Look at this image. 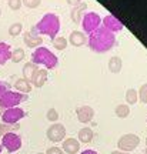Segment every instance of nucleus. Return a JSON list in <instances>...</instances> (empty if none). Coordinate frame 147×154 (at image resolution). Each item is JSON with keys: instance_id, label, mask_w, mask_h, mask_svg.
Instances as JSON below:
<instances>
[{"instance_id": "1", "label": "nucleus", "mask_w": 147, "mask_h": 154, "mask_svg": "<svg viewBox=\"0 0 147 154\" xmlns=\"http://www.w3.org/2000/svg\"><path fill=\"white\" fill-rule=\"evenodd\" d=\"M116 44V36L106 27L100 26L89 36V46L96 53H106Z\"/></svg>"}, {"instance_id": "2", "label": "nucleus", "mask_w": 147, "mask_h": 154, "mask_svg": "<svg viewBox=\"0 0 147 154\" xmlns=\"http://www.w3.org/2000/svg\"><path fill=\"white\" fill-rule=\"evenodd\" d=\"M37 34H44V36H49V37L55 38L57 36V33L60 32V19L57 14L55 13H47L44 14L40 22L34 26Z\"/></svg>"}, {"instance_id": "3", "label": "nucleus", "mask_w": 147, "mask_h": 154, "mask_svg": "<svg viewBox=\"0 0 147 154\" xmlns=\"http://www.w3.org/2000/svg\"><path fill=\"white\" fill-rule=\"evenodd\" d=\"M32 61L34 64H42L44 66L46 69H55L57 67L59 64V59H57V56H55V53H52L47 47H44V46H39L37 49L34 50V53L32 56Z\"/></svg>"}, {"instance_id": "4", "label": "nucleus", "mask_w": 147, "mask_h": 154, "mask_svg": "<svg viewBox=\"0 0 147 154\" xmlns=\"http://www.w3.org/2000/svg\"><path fill=\"white\" fill-rule=\"evenodd\" d=\"M29 96L24 93H19V91H11L7 90L5 94L0 96V107L2 109H11V107H16L23 101H27Z\"/></svg>"}, {"instance_id": "5", "label": "nucleus", "mask_w": 147, "mask_h": 154, "mask_svg": "<svg viewBox=\"0 0 147 154\" xmlns=\"http://www.w3.org/2000/svg\"><path fill=\"white\" fill-rule=\"evenodd\" d=\"M139 144H140V138H139V136L129 133V134H123V136L119 138V141H117V147H119L120 151H126V153H129V151H133Z\"/></svg>"}, {"instance_id": "6", "label": "nucleus", "mask_w": 147, "mask_h": 154, "mask_svg": "<svg viewBox=\"0 0 147 154\" xmlns=\"http://www.w3.org/2000/svg\"><path fill=\"white\" fill-rule=\"evenodd\" d=\"M100 23H102V19L96 11H89L86 13L82 19V24H83V30L84 33H92L94 32L97 27H100Z\"/></svg>"}, {"instance_id": "7", "label": "nucleus", "mask_w": 147, "mask_h": 154, "mask_svg": "<svg viewBox=\"0 0 147 154\" xmlns=\"http://www.w3.org/2000/svg\"><path fill=\"white\" fill-rule=\"evenodd\" d=\"M24 116L26 113L20 107H11V109H6L0 119L3 120V123H7V124H17Z\"/></svg>"}, {"instance_id": "8", "label": "nucleus", "mask_w": 147, "mask_h": 154, "mask_svg": "<svg viewBox=\"0 0 147 154\" xmlns=\"http://www.w3.org/2000/svg\"><path fill=\"white\" fill-rule=\"evenodd\" d=\"M2 147H5L9 153H14L22 147V138L16 133H7L2 138Z\"/></svg>"}, {"instance_id": "9", "label": "nucleus", "mask_w": 147, "mask_h": 154, "mask_svg": "<svg viewBox=\"0 0 147 154\" xmlns=\"http://www.w3.org/2000/svg\"><path fill=\"white\" fill-rule=\"evenodd\" d=\"M46 136H47V138H49L50 141L59 143L61 140H64V137H66V127L63 124H60V123H53L47 128Z\"/></svg>"}, {"instance_id": "10", "label": "nucleus", "mask_w": 147, "mask_h": 154, "mask_svg": "<svg viewBox=\"0 0 147 154\" xmlns=\"http://www.w3.org/2000/svg\"><path fill=\"white\" fill-rule=\"evenodd\" d=\"M23 40H24L26 46L30 47V49H34V47H39V46L43 44V38L37 34V32H36L34 27H33L30 32H26V33L23 34Z\"/></svg>"}, {"instance_id": "11", "label": "nucleus", "mask_w": 147, "mask_h": 154, "mask_svg": "<svg viewBox=\"0 0 147 154\" xmlns=\"http://www.w3.org/2000/svg\"><path fill=\"white\" fill-rule=\"evenodd\" d=\"M76 114H77V120L80 121V123L87 124L94 117V110H93L90 106H80L76 110Z\"/></svg>"}, {"instance_id": "12", "label": "nucleus", "mask_w": 147, "mask_h": 154, "mask_svg": "<svg viewBox=\"0 0 147 154\" xmlns=\"http://www.w3.org/2000/svg\"><path fill=\"white\" fill-rule=\"evenodd\" d=\"M103 22V27H106L107 30H110L111 33H116V32H120V30H123V23L120 22L119 19H116L114 16H111V14H109V16H106L102 20Z\"/></svg>"}, {"instance_id": "13", "label": "nucleus", "mask_w": 147, "mask_h": 154, "mask_svg": "<svg viewBox=\"0 0 147 154\" xmlns=\"http://www.w3.org/2000/svg\"><path fill=\"white\" fill-rule=\"evenodd\" d=\"M47 77H49V73H47L46 69H37V72L34 73V76L32 77L30 83H32V86L40 88V87H43L44 83L47 82Z\"/></svg>"}, {"instance_id": "14", "label": "nucleus", "mask_w": 147, "mask_h": 154, "mask_svg": "<svg viewBox=\"0 0 147 154\" xmlns=\"http://www.w3.org/2000/svg\"><path fill=\"white\" fill-rule=\"evenodd\" d=\"M61 150L66 151L67 154H77V151H80V141L73 137L66 138V140H63Z\"/></svg>"}, {"instance_id": "15", "label": "nucleus", "mask_w": 147, "mask_h": 154, "mask_svg": "<svg viewBox=\"0 0 147 154\" xmlns=\"http://www.w3.org/2000/svg\"><path fill=\"white\" fill-rule=\"evenodd\" d=\"M70 43H71V46H74V47H82V46H84V44L87 43V37H86L84 32H79V30L71 32Z\"/></svg>"}, {"instance_id": "16", "label": "nucleus", "mask_w": 147, "mask_h": 154, "mask_svg": "<svg viewBox=\"0 0 147 154\" xmlns=\"http://www.w3.org/2000/svg\"><path fill=\"white\" fill-rule=\"evenodd\" d=\"M10 49H11V47L7 43L0 42V66L6 64V63H7V60L10 59V56H11Z\"/></svg>"}, {"instance_id": "17", "label": "nucleus", "mask_w": 147, "mask_h": 154, "mask_svg": "<svg viewBox=\"0 0 147 154\" xmlns=\"http://www.w3.org/2000/svg\"><path fill=\"white\" fill-rule=\"evenodd\" d=\"M14 88H16L19 93L27 94L32 91V83L29 82V80H26V79H19L14 83Z\"/></svg>"}, {"instance_id": "18", "label": "nucleus", "mask_w": 147, "mask_h": 154, "mask_svg": "<svg viewBox=\"0 0 147 154\" xmlns=\"http://www.w3.org/2000/svg\"><path fill=\"white\" fill-rule=\"evenodd\" d=\"M79 141L80 143H90L93 140V136H94V133H93V130L90 128V127H83V128H80L79 130Z\"/></svg>"}, {"instance_id": "19", "label": "nucleus", "mask_w": 147, "mask_h": 154, "mask_svg": "<svg viewBox=\"0 0 147 154\" xmlns=\"http://www.w3.org/2000/svg\"><path fill=\"white\" fill-rule=\"evenodd\" d=\"M37 64H34L33 61H29V63H26L24 64V67H23V79H26V80H32V77L34 76V73L37 72Z\"/></svg>"}, {"instance_id": "20", "label": "nucleus", "mask_w": 147, "mask_h": 154, "mask_svg": "<svg viewBox=\"0 0 147 154\" xmlns=\"http://www.w3.org/2000/svg\"><path fill=\"white\" fill-rule=\"evenodd\" d=\"M84 10H86V3H83V2L79 6H74L73 10H71V20L74 23H80L82 22V14Z\"/></svg>"}, {"instance_id": "21", "label": "nucleus", "mask_w": 147, "mask_h": 154, "mask_svg": "<svg viewBox=\"0 0 147 154\" xmlns=\"http://www.w3.org/2000/svg\"><path fill=\"white\" fill-rule=\"evenodd\" d=\"M121 67H123V61L120 59L119 56H114V57H111L109 60V70L111 73H120L121 70Z\"/></svg>"}, {"instance_id": "22", "label": "nucleus", "mask_w": 147, "mask_h": 154, "mask_svg": "<svg viewBox=\"0 0 147 154\" xmlns=\"http://www.w3.org/2000/svg\"><path fill=\"white\" fill-rule=\"evenodd\" d=\"M116 116L119 117V119H127L129 117V114H130V107L126 104H119L117 107H116L114 110Z\"/></svg>"}, {"instance_id": "23", "label": "nucleus", "mask_w": 147, "mask_h": 154, "mask_svg": "<svg viewBox=\"0 0 147 154\" xmlns=\"http://www.w3.org/2000/svg\"><path fill=\"white\" fill-rule=\"evenodd\" d=\"M137 100H139V93H137V90L129 88V90L126 91V101H127L129 104H136Z\"/></svg>"}, {"instance_id": "24", "label": "nucleus", "mask_w": 147, "mask_h": 154, "mask_svg": "<svg viewBox=\"0 0 147 154\" xmlns=\"http://www.w3.org/2000/svg\"><path fill=\"white\" fill-rule=\"evenodd\" d=\"M24 56H26V53H24V50L23 49H14L13 51H11L10 59H11L13 63H20V61L24 59Z\"/></svg>"}, {"instance_id": "25", "label": "nucleus", "mask_w": 147, "mask_h": 154, "mask_svg": "<svg viewBox=\"0 0 147 154\" xmlns=\"http://www.w3.org/2000/svg\"><path fill=\"white\" fill-rule=\"evenodd\" d=\"M19 126L17 124H7V123H3L0 124V136H5L7 133H14V130H17Z\"/></svg>"}, {"instance_id": "26", "label": "nucleus", "mask_w": 147, "mask_h": 154, "mask_svg": "<svg viewBox=\"0 0 147 154\" xmlns=\"http://www.w3.org/2000/svg\"><path fill=\"white\" fill-rule=\"evenodd\" d=\"M52 43H53V46H55V49H57V50H64L66 47H67V40H66V37L52 38Z\"/></svg>"}, {"instance_id": "27", "label": "nucleus", "mask_w": 147, "mask_h": 154, "mask_svg": "<svg viewBox=\"0 0 147 154\" xmlns=\"http://www.w3.org/2000/svg\"><path fill=\"white\" fill-rule=\"evenodd\" d=\"M22 30H23L22 23H13L10 27H9V34L13 36V37H16V36H19V34L22 33Z\"/></svg>"}, {"instance_id": "28", "label": "nucleus", "mask_w": 147, "mask_h": 154, "mask_svg": "<svg viewBox=\"0 0 147 154\" xmlns=\"http://www.w3.org/2000/svg\"><path fill=\"white\" fill-rule=\"evenodd\" d=\"M137 93H139V99H140V101L144 103V104H147V84H143Z\"/></svg>"}, {"instance_id": "29", "label": "nucleus", "mask_w": 147, "mask_h": 154, "mask_svg": "<svg viewBox=\"0 0 147 154\" xmlns=\"http://www.w3.org/2000/svg\"><path fill=\"white\" fill-rule=\"evenodd\" d=\"M46 117H47V120H50L52 123H56V121L59 120V111L55 110V109H49Z\"/></svg>"}, {"instance_id": "30", "label": "nucleus", "mask_w": 147, "mask_h": 154, "mask_svg": "<svg viewBox=\"0 0 147 154\" xmlns=\"http://www.w3.org/2000/svg\"><path fill=\"white\" fill-rule=\"evenodd\" d=\"M22 3L29 9H36V7L40 6L42 0H22Z\"/></svg>"}, {"instance_id": "31", "label": "nucleus", "mask_w": 147, "mask_h": 154, "mask_svg": "<svg viewBox=\"0 0 147 154\" xmlns=\"http://www.w3.org/2000/svg\"><path fill=\"white\" fill-rule=\"evenodd\" d=\"M9 7H10L11 10H19L20 7H22V0H9Z\"/></svg>"}, {"instance_id": "32", "label": "nucleus", "mask_w": 147, "mask_h": 154, "mask_svg": "<svg viewBox=\"0 0 147 154\" xmlns=\"http://www.w3.org/2000/svg\"><path fill=\"white\" fill-rule=\"evenodd\" d=\"M7 90H10V83L0 82V96H2V94H5Z\"/></svg>"}, {"instance_id": "33", "label": "nucleus", "mask_w": 147, "mask_h": 154, "mask_svg": "<svg viewBox=\"0 0 147 154\" xmlns=\"http://www.w3.org/2000/svg\"><path fill=\"white\" fill-rule=\"evenodd\" d=\"M46 154H64V151L60 149V147H50Z\"/></svg>"}, {"instance_id": "34", "label": "nucleus", "mask_w": 147, "mask_h": 154, "mask_svg": "<svg viewBox=\"0 0 147 154\" xmlns=\"http://www.w3.org/2000/svg\"><path fill=\"white\" fill-rule=\"evenodd\" d=\"M67 3L74 7V6H79V5H80V3H82V0H67Z\"/></svg>"}, {"instance_id": "35", "label": "nucleus", "mask_w": 147, "mask_h": 154, "mask_svg": "<svg viewBox=\"0 0 147 154\" xmlns=\"http://www.w3.org/2000/svg\"><path fill=\"white\" fill-rule=\"evenodd\" d=\"M80 154H97V151H96V150H84V151Z\"/></svg>"}, {"instance_id": "36", "label": "nucleus", "mask_w": 147, "mask_h": 154, "mask_svg": "<svg viewBox=\"0 0 147 154\" xmlns=\"http://www.w3.org/2000/svg\"><path fill=\"white\" fill-rule=\"evenodd\" d=\"M110 154H130V153H126V151H120V150H117V151H111Z\"/></svg>"}, {"instance_id": "37", "label": "nucleus", "mask_w": 147, "mask_h": 154, "mask_svg": "<svg viewBox=\"0 0 147 154\" xmlns=\"http://www.w3.org/2000/svg\"><path fill=\"white\" fill-rule=\"evenodd\" d=\"M2 114H3V109L0 107V117H2Z\"/></svg>"}, {"instance_id": "38", "label": "nucleus", "mask_w": 147, "mask_h": 154, "mask_svg": "<svg viewBox=\"0 0 147 154\" xmlns=\"http://www.w3.org/2000/svg\"><path fill=\"white\" fill-rule=\"evenodd\" d=\"M0 153H2V146H0Z\"/></svg>"}, {"instance_id": "39", "label": "nucleus", "mask_w": 147, "mask_h": 154, "mask_svg": "<svg viewBox=\"0 0 147 154\" xmlns=\"http://www.w3.org/2000/svg\"><path fill=\"white\" fill-rule=\"evenodd\" d=\"M146 146H147V137H146Z\"/></svg>"}, {"instance_id": "40", "label": "nucleus", "mask_w": 147, "mask_h": 154, "mask_svg": "<svg viewBox=\"0 0 147 154\" xmlns=\"http://www.w3.org/2000/svg\"><path fill=\"white\" fill-rule=\"evenodd\" d=\"M0 16H2V10H0Z\"/></svg>"}, {"instance_id": "41", "label": "nucleus", "mask_w": 147, "mask_h": 154, "mask_svg": "<svg viewBox=\"0 0 147 154\" xmlns=\"http://www.w3.org/2000/svg\"><path fill=\"white\" fill-rule=\"evenodd\" d=\"M37 154H43V153H37Z\"/></svg>"}]
</instances>
